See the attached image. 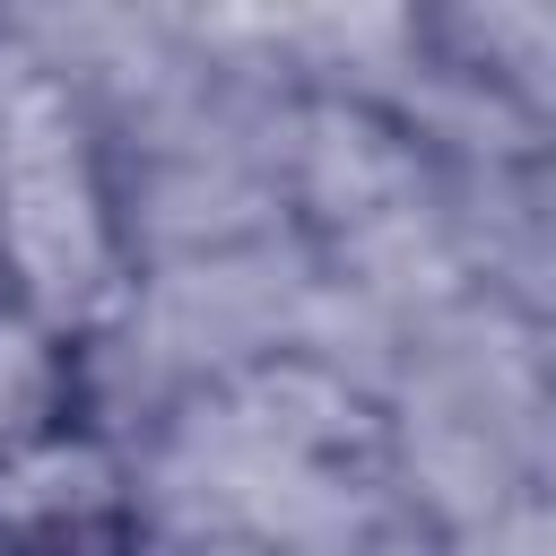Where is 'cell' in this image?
Returning <instances> with one entry per match:
<instances>
[{"instance_id": "obj_2", "label": "cell", "mask_w": 556, "mask_h": 556, "mask_svg": "<svg viewBox=\"0 0 556 556\" xmlns=\"http://www.w3.org/2000/svg\"><path fill=\"white\" fill-rule=\"evenodd\" d=\"M0 556H148V478L87 382L0 417Z\"/></svg>"}, {"instance_id": "obj_1", "label": "cell", "mask_w": 556, "mask_h": 556, "mask_svg": "<svg viewBox=\"0 0 556 556\" xmlns=\"http://www.w3.org/2000/svg\"><path fill=\"white\" fill-rule=\"evenodd\" d=\"M139 295L113 139L61 61H0V321L87 365Z\"/></svg>"}]
</instances>
